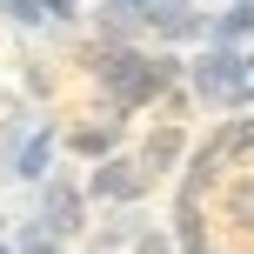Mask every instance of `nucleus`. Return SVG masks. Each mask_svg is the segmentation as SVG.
<instances>
[{
	"label": "nucleus",
	"mask_w": 254,
	"mask_h": 254,
	"mask_svg": "<svg viewBox=\"0 0 254 254\" xmlns=\"http://www.w3.org/2000/svg\"><path fill=\"white\" fill-rule=\"evenodd\" d=\"M80 67L94 74L101 87V107L107 114H134V107H154L167 87H181V54H161V47H80Z\"/></svg>",
	"instance_id": "obj_1"
},
{
	"label": "nucleus",
	"mask_w": 254,
	"mask_h": 254,
	"mask_svg": "<svg viewBox=\"0 0 254 254\" xmlns=\"http://www.w3.org/2000/svg\"><path fill=\"white\" fill-rule=\"evenodd\" d=\"M181 87L194 94V107H241V54L234 47H201L194 61H181Z\"/></svg>",
	"instance_id": "obj_2"
},
{
	"label": "nucleus",
	"mask_w": 254,
	"mask_h": 254,
	"mask_svg": "<svg viewBox=\"0 0 254 254\" xmlns=\"http://www.w3.org/2000/svg\"><path fill=\"white\" fill-rule=\"evenodd\" d=\"M34 228L54 234V241H80V234H87V194H80V174L54 167V174L34 188Z\"/></svg>",
	"instance_id": "obj_3"
},
{
	"label": "nucleus",
	"mask_w": 254,
	"mask_h": 254,
	"mask_svg": "<svg viewBox=\"0 0 254 254\" xmlns=\"http://www.w3.org/2000/svg\"><path fill=\"white\" fill-rule=\"evenodd\" d=\"M147 167L134 161V154H107V161H94V174L80 181V194H87V207L101 201V207H140L147 201Z\"/></svg>",
	"instance_id": "obj_4"
},
{
	"label": "nucleus",
	"mask_w": 254,
	"mask_h": 254,
	"mask_svg": "<svg viewBox=\"0 0 254 254\" xmlns=\"http://www.w3.org/2000/svg\"><path fill=\"white\" fill-rule=\"evenodd\" d=\"M140 40H161V54L201 47V40H207V7H194V0H174V7H140Z\"/></svg>",
	"instance_id": "obj_5"
},
{
	"label": "nucleus",
	"mask_w": 254,
	"mask_h": 254,
	"mask_svg": "<svg viewBox=\"0 0 254 254\" xmlns=\"http://www.w3.org/2000/svg\"><path fill=\"white\" fill-rule=\"evenodd\" d=\"M54 154H61V121H34L27 127V140L13 147V167H7V181H27V188H40V181L54 174Z\"/></svg>",
	"instance_id": "obj_6"
},
{
	"label": "nucleus",
	"mask_w": 254,
	"mask_h": 254,
	"mask_svg": "<svg viewBox=\"0 0 254 254\" xmlns=\"http://www.w3.org/2000/svg\"><path fill=\"white\" fill-rule=\"evenodd\" d=\"M121 140H127V121L121 114H94V121L61 127V147L74 154V161H107V154H121Z\"/></svg>",
	"instance_id": "obj_7"
},
{
	"label": "nucleus",
	"mask_w": 254,
	"mask_h": 254,
	"mask_svg": "<svg viewBox=\"0 0 254 254\" xmlns=\"http://www.w3.org/2000/svg\"><path fill=\"white\" fill-rule=\"evenodd\" d=\"M167 241H174V254H214V241H207V201L201 194H174Z\"/></svg>",
	"instance_id": "obj_8"
},
{
	"label": "nucleus",
	"mask_w": 254,
	"mask_h": 254,
	"mask_svg": "<svg viewBox=\"0 0 254 254\" xmlns=\"http://www.w3.org/2000/svg\"><path fill=\"white\" fill-rule=\"evenodd\" d=\"M94 47H140V0H101L94 7Z\"/></svg>",
	"instance_id": "obj_9"
},
{
	"label": "nucleus",
	"mask_w": 254,
	"mask_h": 254,
	"mask_svg": "<svg viewBox=\"0 0 254 254\" xmlns=\"http://www.w3.org/2000/svg\"><path fill=\"white\" fill-rule=\"evenodd\" d=\"M248 40H254V0L207 7V40H201V47H234V54H248Z\"/></svg>",
	"instance_id": "obj_10"
},
{
	"label": "nucleus",
	"mask_w": 254,
	"mask_h": 254,
	"mask_svg": "<svg viewBox=\"0 0 254 254\" xmlns=\"http://www.w3.org/2000/svg\"><path fill=\"white\" fill-rule=\"evenodd\" d=\"M214 207H221V221H234V228H254V161L241 167H228V174L214 181Z\"/></svg>",
	"instance_id": "obj_11"
},
{
	"label": "nucleus",
	"mask_w": 254,
	"mask_h": 254,
	"mask_svg": "<svg viewBox=\"0 0 254 254\" xmlns=\"http://www.w3.org/2000/svg\"><path fill=\"white\" fill-rule=\"evenodd\" d=\"M188 154V127H174V121H161L147 140H140V154L134 161L147 167V181H161V174H174V161Z\"/></svg>",
	"instance_id": "obj_12"
},
{
	"label": "nucleus",
	"mask_w": 254,
	"mask_h": 254,
	"mask_svg": "<svg viewBox=\"0 0 254 254\" xmlns=\"http://www.w3.org/2000/svg\"><path fill=\"white\" fill-rule=\"evenodd\" d=\"M147 228V214L140 207H114L107 214V228H94L87 234V254H114V248H134V234Z\"/></svg>",
	"instance_id": "obj_13"
},
{
	"label": "nucleus",
	"mask_w": 254,
	"mask_h": 254,
	"mask_svg": "<svg viewBox=\"0 0 254 254\" xmlns=\"http://www.w3.org/2000/svg\"><path fill=\"white\" fill-rule=\"evenodd\" d=\"M7 248H13V254H67V241H54V234H40L34 221H20V228H7Z\"/></svg>",
	"instance_id": "obj_14"
},
{
	"label": "nucleus",
	"mask_w": 254,
	"mask_h": 254,
	"mask_svg": "<svg viewBox=\"0 0 254 254\" xmlns=\"http://www.w3.org/2000/svg\"><path fill=\"white\" fill-rule=\"evenodd\" d=\"M27 127H34V114H27V107H13V114H0V174L13 167V147L27 140Z\"/></svg>",
	"instance_id": "obj_15"
},
{
	"label": "nucleus",
	"mask_w": 254,
	"mask_h": 254,
	"mask_svg": "<svg viewBox=\"0 0 254 254\" xmlns=\"http://www.w3.org/2000/svg\"><path fill=\"white\" fill-rule=\"evenodd\" d=\"M0 20H7V27H27V34H54L47 13H40V0H0Z\"/></svg>",
	"instance_id": "obj_16"
},
{
	"label": "nucleus",
	"mask_w": 254,
	"mask_h": 254,
	"mask_svg": "<svg viewBox=\"0 0 254 254\" xmlns=\"http://www.w3.org/2000/svg\"><path fill=\"white\" fill-rule=\"evenodd\" d=\"M80 7H87V0H40L47 27H74V20H80Z\"/></svg>",
	"instance_id": "obj_17"
},
{
	"label": "nucleus",
	"mask_w": 254,
	"mask_h": 254,
	"mask_svg": "<svg viewBox=\"0 0 254 254\" xmlns=\"http://www.w3.org/2000/svg\"><path fill=\"white\" fill-rule=\"evenodd\" d=\"M134 254H174V241H167V228H154V221H147V228L134 234Z\"/></svg>",
	"instance_id": "obj_18"
},
{
	"label": "nucleus",
	"mask_w": 254,
	"mask_h": 254,
	"mask_svg": "<svg viewBox=\"0 0 254 254\" xmlns=\"http://www.w3.org/2000/svg\"><path fill=\"white\" fill-rule=\"evenodd\" d=\"M241 107H254V47L241 54ZM241 107H234V114H241Z\"/></svg>",
	"instance_id": "obj_19"
},
{
	"label": "nucleus",
	"mask_w": 254,
	"mask_h": 254,
	"mask_svg": "<svg viewBox=\"0 0 254 254\" xmlns=\"http://www.w3.org/2000/svg\"><path fill=\"white\" fill-rule=\"evenodd\" d=\"M140 7H174V0H140Z\"/></svg>",
	"instance_id": "obj_20"
},
{
	"label": "nucleus",
	"mask_w": 254,
	"mask_h": 254,
	"mask_svg": "<svg viewBox=\"0 0 254 254\" xmlns=\"http://www.w3.org/2000/svg\"><path fill=\"white\" fill-rule=\"evenodd\" d=\"M0 241H7V214H0Z\"/></svg>",
	"instance_id": "obj_21"
},
{
	"label": "nucleus",
	"mask_w": 254,
	"mask_h": 254,
	"mask_svg": "<svg viewBox=\"0 0 254 254\" xmlns=\"http://www.w3.org/2000/svg\"><path fill=\"white\" fill-rule=\"evenodd\" d=\"M0 254H13V248H7V241H0Z\"/></svg>",
	"instance_id": "obj_22"
}]
</instances>
